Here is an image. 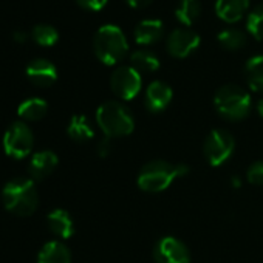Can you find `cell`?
I'll use <instances>...</instances> for the list:
<instances>
[{
  "mask_svg": "<svg viewBox=\"0 0 263 263\" xmlns=\"http://www.w3.org/2000/svg\"><path fill=\"white\" fill-rule=\"evenodd\" d=\"M111 149H113L111 138H107V137H104V138H101V140L98 141V146H96V154H98V157H101V158H107V157L111 154Z\"/></svg>",
  "mask_w": 263,
  "mask_h": 263,
  "instance_id": "83f0119b",
  "label": "cell"
},
{
  "mask_svg": "<svg viewBox=\"0 0 263 263\" xmlns=\"http://www.w3.org/2000/svg\"><path fill=\"white\" fill-rule=\"evenodd\" d=\"M110 87L111 91L122 101L134 99L143 87L141 73H138L134 67L124 65L118 67L110 78Z\"/></svg>",
  "mask_w": 263,
  "mask_h": 263,
  "instance_id": "ba28073f",
  "label": "cell"
},
{
  "mask_svg": "<svg viewBox=\"0 0 263 263\" xmlns=\"http://www.w3.org/2000/svg\"><path fill=\"white\" fill-rule=\"evenodd\" d=\"M59 164V158L51 151H42L31 157L28 164V174L33 181H41L50 177Z\"/></svg>",
  "mask_w": 263,
  "mask_h": 263,
  "instance_id": "4fadbf2b",
  "label": "cell"
},
{
  "mask_svg": "<svg viewBox=\"0 0 263 263\" xmlns=\"http://www.w3.org/2000/svg\"><path fill=\"white\" fill-rule=\"evenodd\" d=\"M189 174L186 164H172L163 160H154L146 163L138 172V187L144 192L158 194L166 191L175 180L183 178Z\"/></svg>",
  "mask_w": 263,
  "mask_h": 263,
  "instance_id": "6da1fadb",
  "label": "cell"
},
{
  "mask_svg": "<svg viewBox=\"0 0 263 263\" xmlns=\"http://www.w3.org/2000/svg\"><path fill=\"white\" fill-rule=\"evenodd\" d=\"M93 50L102 64L116 65L125 58L128 44L121 28L116 25H104L93 37Z\"/></svg>",
  "mask_w": 263,
  "mask_h": 263,
  "instance_id": "277c9868",
  "label": "cell"
},
{
  "mask_svg": "<svg viewBox=\"0 0 263 263\" xmlns=\"http://www.w3.org/2000/svg\"><path fill=\"white\" fill-rule=\"evenodd\" d=\"M37 263H71V252L62 241L53 240L42 246Z\"/></svg>",
  "mask_w": 263,
  "mask_h": 263,
  "instance_id": "e0dca14e",
  "label": "cell"
},
{
  "mask_svg": "<svg viewBox=\"0 0 263 263\" xmlns=\"http://www.w3.org/2000/svg\"><path fill=\"white\" fill-rule=\"evenodd\" d=\"M5 209L17 217H30L39 208V192L31 178H13L2 191Z\"/></svg>",
  "mask_w": 263,
  "mask_h": 263,
  "instance_id": "7a4b0ae2",
  "label": "cell"
},
{
  "mask_svg": "<svg viewBox=\"0 0 263 263\" xmlns=\"http://www.w3.org/2000/svg\"><path fill=\"white\" fill-rule=\"evenodd\" d=\"M214 107L221 118L228 121H241L251 111V96L245 88L228 84L217 90Z\"/></svg>",
  "mask_w": 263,
  "mask_h": 263,
  "instance_id": "5b68a950",
  "label": "cell"
},
{
  "mask_svg": "<svg viewBox=\"0 0 263 263\" xmlns=\"http://www.w3.org/2000/svg\"><path fill=\"white\" fill-rule=\"evenodd\" d=\"M108 0H76V4L88 11H101L105 5H107Z\"/></svg>",
  "mask_w": 263,
  "mask_h": 263,
  "instance_id": "4316f807",
  "label": "cell"
},
{
  "mask_svg": "<svg viewBox=\"0 0 263 263\" xmlns=\"http://www.w3.org/2000/svg\"><path fill=\"white\" fill-rule=\"evenodd\" d=\"M14 39H16L17 42H25V41H27V33H25V31H16V33H14Z\"/></svg>",
  "mask_w": 263,
  "mask_h": 263,
  "instance_id": "f546056e",
  "label": "cell"
},
{
  "mask_svg": "<svg viewBox=\"0 0 263 263\" xmlns=\"http://www.w3.org/2000/svg\"><path fill=\"white\" fill-rule=\"evenodd\" d=\"M201 14V4L200 0H180V4L175 10L177 19L189 28Z\"/></svg>",
  "mask_w": 263,
  "mask_h": 263,
  "instance_id": "7402d4cb",
  "label": "cell"
},
{
  "mask_svg": "<svg viewBox=\"0 0 263 263\" xmlns=\"http://www.w3.org/2000/svg\"><path fill=\"white\" fill-rule=\"evenodd\" d=\"M27 78L36 87H51L58 79V70L48 59H34L27 67Z\"/></svg>",
  "mask_w": 263,
  "mask_h": 263,
  "instance_id": "7c38bea8",
  "label": "cell"
},
{
  "mask_svg": "<svg viewBox=\"0 0 263 263\" xmlns=\"http://www.w3.org/2000/svg\"><path fill=\"white\" fill-rule=\"evenodd\" d=\"M34 147L33 130L24 122H14L4 135V151L10 158L24 160L27 158Z\"/></svg>",
  "mask_w": 263,
  "mask_h": 263,
  "instance_id": "8992f818",
  "label": "cell"
},
{
  "mask_svg": "<svg viewBox=\"0 0 263 263\" xmlns=\"http://www.w3.org/2000/svg\"><path fill=\"white\" fill-rule=\"evenodd\" d=\"M67 134L74 143H87L95 137V130L84 115H74L67 127Z\"/></svg>",
  "mask_w": 263,
  "mask_h": 263,
  "instance_id": "ac0fdd59",
  "label": "cell"
},
{
  "mask_svg": "<svg viewBox=\"0 0 263 263\" xmlns=\"http://www.w3.org/2000/svg\"><path fill=\"white\" fill-rule=\"evenodd\" d=\"M160 65L158 56L147 50H138L130 56V67H134L138 73H154Z\"/></svg>",
  "mask_w": 263,
  "mask_h": 263,
  "instance_id": "ffe728a7",
  "label": "cell"
},
{
  "mask_svg": "<svg viewBox=\"0 0 263 263\" xmlns=\"http://www.w3.org/2000/svg\"><path fill=\"white\" fill-rule=\"evenodd\" d=\"M246 180L254 186H263V161H255L248 167Z\"/></svg>",
  "mask_w": 263,
  "mask_h": 263,
  "instance_id": "484cf974",
  "label": "cell"
},
{
  "mask_svg": "<svg viewBox=\"0 0 263 263\" xmlns=\"http://www.w3.org/2000/svg\"><path fill=\"white\" fill-rule=\"evenodd\" d=\"M240 186H241V181H240L237 177H232V187L237 189V187H240Z\"/></svg>",
  "mask_w": 263,
  "mask_h": 263,
  "instance_id": "1f68e13d",
  "label": "cell"
},
{
  "mask_svg": "<svg viewBox=\"0 0 263 263\" xmlns=\"http://www.w3.org/2000/svg\"><path fill=\"white\" fill-rule=\"evenodd\" d=\"M200 36L191 28H178L174 30L167 37V51L172 58L184 59L191 56L200 47Z\"/></svg>",
  "mask_w": 263,
  "mask_h": 263,
  "instance_id": "30bf717a",
  "label": "cell"
},
{
  "mask_svg": "<svg viewBox=\"0 0 263 263\" xmlns=\"http://www.w3.org/2000/svg\"><path fill=\"white\" fill-rule=\"evenodd\" d=\"M249 8V0H217L215 13L217 16L228 24L238 22Z\"/></svg>",
  "mask_w": 263,
  "mask_h": 263,
  "instance_id": "5bb4252c",
  "label": "cell"
},
{
  "mask_svg": "<svg viewBox=\"0 0 263 263\" xmlns=\"http://www.w3.org/2000/svg\"><path fill=\"white\" fill-rule=\"evenodd\" d=\"M172 96H174L172 88L166 82L154 81L146 88V96H144L146 108L151 113H161L169 107Z\"/></svg>",
  "mask_w": 263,
  "mask_h": 263,
  "instance_id": "8fae6325",
  "label": "cell"
},
{
  "mask_svg": "<svg viewBox=\"0 0 263 263\" xmlns=\"http://www.w3.org/2000/svg\"><path fill=\"white\" fill-rule=\"evenodd\" d=\"M164 33V25L161 21L158 19H146L143 22H140L135 27L134 36L137 44L140 45H151L158 42L163 37Z\"/></svg>",
  "mask_w": 263,
  "mask_h": 263,
  "instance_id": "9a60e30c",
  "label": "cell"
},
{
  "mask_svg": "<svg viewBox=\"0 0 263 263\" xmlns=\"http://www.w3.org/2000/svg\"><path fill=\"white\" fill-rule=\"evenodd\" d=\"M246 30L248 33L257 39V41H263V4L257 5L246 19Z\"/></svg>",
  "mask_w": 263,
  "mask_h": 263,
  "instance_id": "d4e9b609",
  "label": "cell"
},
{
  "mask_svg": "<svg viewBox=\"0 0 263 263\" xmlns=\"http://www.w3.org/2000/svg\"><path fill=\"white\" fill-rule=\"evenodd\" d=\"M155 263H189L191 252L187 246L177 237H163L152 251Z\"/></svg>",
  "mask_w": 263,
  "mask_h": 263,
  "instance_id": "9c48e42d",
  "label": "cell"
},
{
  "mask_svg": "<svg viewBox=\"0 0 263 263\" xmlns=\"http://www.w3.org/2000/svg\"><path fill=\"white\" fill-rule=\"evenodd\" d=\"M217 39H218V44L228 51H238V50L245 48V45H246V34L235 28L223 30Z\"/></svg>",
  "mask_w": 263,
  "mask_h": 263,
  "instance_id": "603a6c76",
  "label": "cell"
},
{
  "mask_svg": "<svg viewBox=\"0 0 263 263\" xmlns=\"http://www.w3.org/2000/svg\"><path fill=\"white\" fill-rule=\"evenodd\" d=\"M257 113L263 118V99H260V101L257 102Z\"/></svg>",
  "mask_w": 263,
  "mask_h": 263,
  "instance_id": "4dcf8cb0",
  "label": "cell"
},
{
  "mask_svg": "<svg viewBox=\"0 0 263 263\" xmlns=\"http://www.w3.org/2000/svg\"><path fill=\"white\" fill-rule=\"evenodd\" d=\"M33 39L36 44L42 45V47H53L58 41H59V33L54 27L48 25V24H39L33 28L31 31Z\"/></svg>",
  "mask_w": 263,
  "mask_h": 263,
  "instance_id": "cb8c5ba5",
  "label": "cell"
},
{
  "mask_svg": "<svg viewBox=\"0 0 263 263\" xmlns=\"http://www.w3.org/2000/svg\"><path fill=\"white\" fill-rule=\"evenodd\" d=\"M48 111V104L42 98H28L17 107V115L28 122L41 121Z\"/></svg>",
  "mask_w": 263,
  "mask_h": 263,
  "instance_id": "d6986e66",
  "label": "cell"
},
{
  "mask_svg": "<svg viewBox=\"0 0 263 263\" xmlns=\"http://www.w3.org/2000/svg\"><path fill=\"white\" fill-rule=\"evenodd\" d=\"M48 229L59 238H70L74 234V221L65 209H54L47 217Z\"/></svg>",
  "mask_w": 263,
  "mask_h": 263,
  "instance_id": "2e32d148",
  "label": "cell"
},
{
  "mask_svg": "<svg viewBox=\"0 0 263 263\" xmlns=\"http://www.w3.org/2000/svg\"><path fill=\"white\" fill-rule=\"evenodd\" d=\"M234 149V137L224 128H214L203 143L204 158L214 167H218L223 163H226L232 157Z\"/></svg>",
  "mask_w": 263,
  "mask_h": 263,
  "instance_id": "52a82bcc",
  "label": "cell"
},
{
  "mask_svg": "<svg viewBox=\"0 0 263 263\" xmlns=\"http://www.w3.org/2000/svg\"><path fill=\"white\" fill-rule=\"evenodd\" d=\"M245 76L254 91H263V56H254L246 62Z\"/></svg>",
  "mask_w": 263,
  "mask_h": 263,
  "instance_id": "44dd1931",
  "label": "cell"
},
{
  "mask_svg": "<svg viewBox=\"0 0 263 263\" xmlns=\"http://www.w3.org/2000/svg\"><path fill=\"white\" fill-rule=\"evenodd\" d=\"M96 124L107 138L127 137L135 130V118L130 108L119 101H107L96 110Z\"/></svg>",
  "mask_w": 263,
  "mask_h": 263,
  "instance_id": "3957f363",
  "label": "cell"
},
{
  "mask_svg": "<svg viewBox=\"0 0 263 263\" xmlns=\"http://www.w3.org/2000/svg\"><path fill=\"white\" fill-rule=\"evenodd\" d=\"M152 2H154V0H127V4H128L132 8H135V10L146 8V7H149Z\"/></svg>",
  "mask_w": 263,
  "mask_h": 263,
  "instance_id": "f1b7e54d",
  "label": "cell"
}]
</instances>
